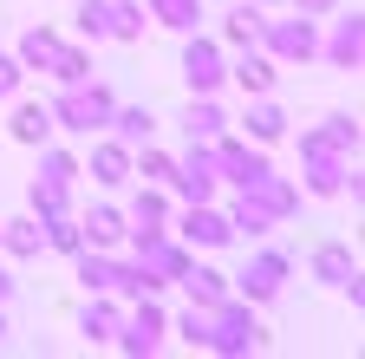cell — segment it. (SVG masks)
Segmentation results:
<instances>
[{
    "instance_id": "2",
    "label": "cell",
    "mask_w": 365,
    "mask_h": 359,
    "mask_svg": "<svg viewBox=\"0 0 365 359\" xmlns=\"http://www.w3.org/2000/svg\"><path fill=\"white\" fill-rule=\"evenodd\" d=\"M255 340H261V327H255L248 307H235V300H215L209 307V327H202V346L209 353H248Z\"/></svg>"
},
{
    "instance_id": "31",
    "label": "cell",
    "mask_w": 365,
    "mask_h": 359,
    "mask_svg": "<svg viewBox=\"0 0 365 359\" xmlns=\"http://www.w3.org/2000/svg\"><path fill=\"white\" fill-rule=\"evenodd\" d=\"M137 33H144V14H137L130 0H124V7H111V39H137Z\"/></svg>"
},
{
    "instance_id": "1",
    "label": "cell",
    "mask_w": 365,
    "mask_h": 359,
    "mask_svg": "<svg viewBox=\"0 0 365 359\" xmlns=\"http://www.w3.org/2000/svg\"><path fill=\"white\" fill-rule=\"evenodd\" d=\"M111 92H105V85H91V79H78V85H66V92H59V105H53V124H66V131H85V138H91V131H105L111 124Z\"/></svg>"
},
{
    "instance_id": "7",
    "label": "cell",
    "mask_w": 365,
    "mask_h": 359,
    "mask_svg": "<svg viewBox=\"0 0 365 359\" xmlns=\"http://www.w3.org/2000/svg\"><path fill=\"white\" fill-rule=\"evenodd\" d=\"M182 79H190V92H196V98H209L215 85L228 79V66H222V53L209 46V39H190V46H182Z\"/></svg>"
},
{
    "instance_id": "36",
    "label": "cell",
    "mask_w": 365,
    "mask_h": 359,
    "mask_svg": "<svg viewBox=\"0 0 365 359\" xmlns=\"http://www.w3.org/2000/svg\"><path fill=\"white\" fill-rule=\"evenodd\" d=\"M7 294H14V275H0V300H7Z\"/></svg>"
},
{
    "instance_id": "10",
    "label": "cell",
    "mask_w": 365,
    "mask_h": 359,
    "mask_svg": "<svg viewBox=\"0 0 365 359\" xmlns=\"http://www.w3.org/2000/svg\"><path fill=\"white\" fill-rule=\"evenodd\" d=\"M170 183L190 196V203H209V196H215V157H209V144H196V151H190V163H176Z\"/></svg>"
},
{
    "instance_id": "28",
    "label": "cell",
    "mask_w": 365,
    "mask_h": 359,
    "mask_svg": "<svg viewBox=\"0 0 365 359\" xmlns=\"http://www.w3.org/2000/svg\"><path fill=\"white\" fill-rule=\"evenodd\" d=\"M46 72H53L59 85H78V79H91V59H85L78 46H59V59H53V66H46Z\"/></svg>"
},
{
    "instance_id": "18",
    "label": "cell",
    "mask_w": 365,
    "mask_h": 359,
    "mask_svg": "<svg viewBox=\"0 0 365 359\" xmlns=\"http://www.w3.org/2000/svg\"><path fill=\"white\" fill-rule=\"evenodd\" d=\"M111 124H118V144H150V131H157L150 105H124V111H111Z\"/></svg>"
},
{
    "instance_id": "8",
    "label": "cell",
    "mask_w": 365,
    "mask_h": 359,
    "mask_svg": "<svg viewBox=\"0 0 365 359\" xmlns=\"http://www.w3.org/2000/svg\"><path fill=\"white\" fill-rule=\"evenodd\" d=\"M163 333H170V320H163V313L150 307V294H144V307H137L130 320L118 327V346H124V353H157V346H163Z\"/></svg>"
},
{
    "instance_id": "21",
    "label": "cell",
    "mask_w": 365,
    "mask_h": 359,
    "mask_svg": "<svg viewBox=\"0 0 365 359\" xmlns=\"http://www.w3.org/2000/svg\"><path fill=\"white\" fill-rule=\"evenodd\" d=\"M14 59H20V66H39V72H46V66L59 59V33H46V26H33V33L20 39V53H14Z\"/></svg>"
},
{
    "instance_id": "30",
    "label": "cell",
    "mask_w": 365,
    "mask_h": 359,
    "mask_svg": "<svg viewBox=\"0 0 365 359\" xmlns=\"http://www.w3.org/2000/svg\"><path fill=\"white\" fill-rule=\"evenodd\" d=\"M78 26L91 39H111V0H78Z\"/></svg>"
},
{
    "instance_id": "22",
    "label": "cell",
    "mask_w": 365,
    "mask_h": 359,
    "mask_svg": "<svg viewBox=\"0 0 365 359\" xmlns=\"http://www.w3.org/2000/svg\"><path fill=\"white\" fill-rule=\"evenodd\" d=\"M0 242H7L14 255H39V248H46V229H39V216H20V222L0 229Z\"/></svg>"
},
{
    "instance_id": "12",
    "label": "cell",
    "mask_w": 365,
    "mask_h": 359,
    "mask_svg": "<svg viewBox=\"0 0 365 359\" xmlns=\"http://www.w3.org/2000/svg\"><path fill=\"white\" fill-rule=\"evenodd\" d=\"M281 275H287V255H261V261H248L242 294L248 300H274V294H281Z\"/></svg>"
},
{
    "instance_id": "11",
    "label": "cell",
    "mask_w": 365,
    "mask_h": 359,
    "mask_svg": "<svg viewBox=\"0 0 365 359\" xmlns=\"http://www.w3.org/2000/svg\"><path fill=\"white\" fill-rule=\"evenodd\" d=\"M228 236H235V222L215 216L209 203H190V216H182V242H202V248H222Z\"/></svg>"
},
{
    "instance_id": "29",
    "label": "cell",
    "mask_w": 365,
    "mask_h": 359,
    "mask_svg": "<svg viewBox=\"0 0 365 359\" xmlns=\"http://www.w3.org/2000/svg\"><path fill=\"white\" fill-rule=\"evenodd\" d=\"M248 131H255V144H274L287 131V118H281V105H255L248 111Z\"/></svg>"
},
{
    "instance_id": "9",
    "label": "cell",
    "mask_w": 365,
    "mask_h": 359,
    "mask_svg": "<svg viewBox=\"0 0 365 359\" xmlns=\"http://www.w3.org/2000/svg\"><path fill=\"white\" fill-rule=\"evenodd\" d=\"M327 59H333L339 72H359V59H365V20H359V14H339V20H333Z\"/></svg>"
},
{
    "instance_id": "15",
    "label": "cell",
    "mask_w": 365,
    "mask_h": 359,
    "mask_svg": "<svg viewBox=\"0 0 365 359\" xmlns=\"http://www.w3.org/2000/svg\"><path fill=\"white\" fill-rule=\"evenodd\" d=\"M176 281L190 288V300H196V307H215V300H228V275H215V268H196V261H190Z\"/></svg>"
},
{
    "instance_id": "20",
    "label": "cell",
    "mask_w": 365,
    "mask_h": 359,
    "mask_svg": "<svg viewBox=\"0 0 365 359\" xmlns=\"http://www.w3.org/2000/svg\"><path fill=\"white\" fill-rule=\"evenodd\" d=\"M78 229H85L91 248H111V242H124V216H118V209H91Z\"/></svg>"
},
{
    "instance_id": "23",
    "label": "cell",
    "mask_w": 365,
    "mask_h": 359,
    "mask_svg": "<svg viewBox=\"0 0 365 359\" xmlns=\"http://www.w3.org/2000/svg\"><path fill=\"white\" fill-rule=\"evenodd\" d=\"M78 327H85V340H118V327H124V313H118L111 300H91Z\"/></svg>"
},
{
    "instance_id": "33",
    "label": "cell",
    "mask_w": 365,
    "mask_h": 359,
    "mask_svg": "<svg viewBox=\"0 0 365 359\" xmlns=\"http://www.w3.org/2000/svg\"><path fill=\"white\" fill-rule=\"evenodd\" d=\"M137 176H150V183H170L176 163H170V157H157V151H144V157H137Z\"/></svg>"
},
{
    "instance_id": "17",
    "label": "cell",
    "mask_w": 365,
    "mask_h": 359,
    "mask_svg": "<svg viewBox=\"0 0 365 359\" xmlns=\"http://www.w3.org/2000/svg\"><path fill=\"white\" fill-rule=\"evenodd\" d=\"M91 176L118 190L124 176H130V144H98V151H91Z\"/></svg>"
},
{
    "instance_id": "37",
    "label": "cell",
    "mask_w": 365,
    "mask_h": 359,
    "mask_svg": "<svg viewBox=\"0 0 365 359\" xmlns=\"http://www.w3.org/2000/svg\"><path fill=\"white\" fill-rule=\"evenodd\" d=\"M0 333H7V320H0Z\"/></svg>"
},
{
    "instance_id": "32",
    "label": "cell",
    "mask_w": 365,
    "mask_h": 359,
    "mask_svg": "<svg viewBox=\"0 0 365 359\" xmlns=\"http://www.w3.org/2000/svg\"><path fill=\"white\" fill-rule=\"evenodd\" d=\"M137 229H163V196H157V190L137 196Z\"/></svg>"
},
{
    "instance_id": "19",
    "label": "cell",
    "mask_w": 365,
    "mask_h": 359,
    "mask_svg": "<svg viewBox=\"0 0 365 359\" xmlns=\"http://www.w3.org/2000/svg\"><path fill=\"white\" fill-rule=\"evenodd\" d=\"M222 124H228V118H222V111H215L209 98H196V105H190V118H182V131H190V144H215V138H222Z\"/></svg>"
},
{
    "instance_id": "4",
    "label": "cell",
    "mask_w": 365,
    "mask_h": 359,
    "mask_svg": "<svg viewBox=\"0 0 365 359\" xmlns=\"http://www.w3.org/2000/svg\"><path fill=\"white\" fill-rule=\"evenodd\" d=\"M137 268H144V275H157V281H176L182 268H190V255H182L163 229H137Z\"/></svg>"
},
{
    "instance_id": "5",
    "label": "cell",
    "mask_w": 365,
    "mask_h": 359,
    "mask_svg": "<svg viewBox=\"0 0 365 359\" xmlns=\"http://www.w3.org/2000/svg\"><path fill=\"white\" fill-rule=\"evenodd\" d=\"M209 157H215V170H222L235 190H248V183H261V176H267V157H261V151H248V144H235V138H215V144H209Z\"/></svg>"
},
{
    "instance_id": "26",
    "label": "cell",
    "mask_w": 365,
    "mask_h": 359,
    "mask_svg": "<svg viewBox=\"0 0 365 359\" xmlns=\"http://www.w3.org/2000/svg\"><path fill=\"white\" fill-rule=\"evenodd\" d=\"M150 14H157L163 26H176V33H190V26L202 20V7H196V0H150Z\"/></svg>"
},
{
    "instance_id": "24",
    "label": "cell",
    "mask_w": 365,
    "mask_h": 359,
    "mask_svg": "<svg viewBox=\"0 0 365 359\" xmlns=\"http://www.w3.org/2000/svg\"><path fill=\"white\" fill-rule=\"evenodd\" d=\"M39 229H46V248H59V255H78V248H85V229H78V222H66V209L46 216Z\"/></svg>"
},
{
    "instance_id": "3",
    "label": "cell",
    "mask_w": 365,
    "mask_h": 359,
    "mask_svg": "<svg viewBox=\"0 0 365 359\" xmlns=\"http://www.w3.org/2000/svg\"><path fill=\"white\" fill-rule=\"evenodd\" d=\"M72 176H78V163H72L66 151L46 157V176L33 183V216H59V209L72 203Z\"/></svg>"
},
{
    "instance_id": "35",
    "label": "cell",
    "mask_w": 365,
    "mask_h": 359,
    "mask_svg": "<svg viewBox=\"0 0 365 359\" xmlns=\"http://www.w3.org/2000/svg\"><path fill=\"white\" fill-rule=\"evenodd\" d=\"M333 7V0H300V14H327Z\"/></svg>"
},
{
    "instance_id": "13",
    "label": "cell",
    "mask_w": 365,
    "mask_h": 359,
    "mask_svg": "<svg viewBox=\"0 0 365 359\" xmlns=\"http://www.w3.org/2000/svg\"><path fill=\"white\" fill-rule=\"evenodd\" d=\"M313 275L327 281V288H352L359 281V261H352V248H339V242H327L313 255Z\"/></svg>"
},
{
    "instance_id": "25",
    "label": "cell",
    "mask_w": 365,
    "mask_h": 359,
    "mask_svg": "<svg viewBox=\"0 0 365 359\" xmlns=\"http://www.w3.org/2000/svg\"><path fill=\"white\" fill-rule=\"evenodd\" d=\"M78 281H85L91 294H111V288H118V268H111V261H98V255H85V248H78Z\"/></svg>"
},
{
    "instance_id": "14",
    "label": "cell",
    "mask_w": 365,
    "mask_h": 359,
    "mask_svg": "<svg viewBox=\"0 0 365 359\" xmlns=\"http://www.w3.org/2000/svg\"><path fill=\"white\" fill-rule=\"evenodd\" d=\"M228 72H235V85H242L248 98H267V92H274V59H267V53H242Z\"/></svg>"
},
{
    "instance_id": "34",
    "label": "cell",
    "mask_w": 365,
    "mask_h": 359,
    "mask_svg": "<svg viewBox=\"0 0 365 359\" xmlns=\"http://www.w3.org/2000/svg\"><path fill=\"white\" fill-rule=\"evenodd\" d=\"M20 72H26V66H20L14 53H0V98H14V92H20Z\"/></svg>"
},
{
    "instance_id": "16",
    "label": "cell",
    "mask_w": 365,
    "mask_h": 359,
    "mask_svg": "<svg viewBox=\"0 0 365 359\" xmlns=\"http://www.w3.org/2000/svg\"><path fill=\"white\" fill-rule=\"evenodd\" d=\"M53 131H59V124H53V105H20V111H14V138H20V144H46Z\"/></svg>"
},
{
    "instance_id": "27",
    "label": "cell",
    "mask_w": 365,
    "mask_h": 359,
    "mask_svg": "<svg viewBox=\"0 0 365 359\" xmlns=\"http://www.w3.org/2000/svg\"><path fill=\"white\" fill-rule=\"evenodd\" d=\"M222 33H228V46H255V33H261V7H255V0H248V7H235Z\"/></svg>"
},
{
    "instance_id": "6",
    "label": "cell",
    "mask_w": 365,
    "mask_h": 359,
    "mask_svg": "<svg viewBox=\"0 0 365 359\" xmlns=\"http://www.w3.org/2000/svg\"><path fill=\"white\" fill-rule=\"evenodd\" d=\"M255 39H267L274 59H313V53H319L313 20H261V33H255Z\"/></svg>"
}]
</instances>
